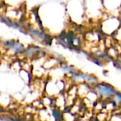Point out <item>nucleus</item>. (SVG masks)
Returning a JSON list of instances; mask_svg holds the SVG:
<instances>
[{"mask_svg":"<svg viewBox=\"0 0 121 121\" xmlns=\"http://www.w3.org/2000/svg\"><path fill=\"white\" fill-rule=\"evenodd\" d=\"M5 46L6 48H9L13 52L15 53H19L23 52V47L18 43V41H6L5 42Z\"/></svg>","mask_w":121,"mask_h":121,"instance_id":"nucleus-3","label":"nucleus"},{"mask_svg":"<svg viewBox=\"0 0 121 121\" xmlns=\"http://www.w3.org/2000/svg\"><path fill=\"white\" fill-rule=\"evenodd\" d=\"M96 90L98 93L104 97H111L114 96L116 94V90L113 86L108 84L106 83H100L96 86Z\"/></svg>","mask_w":121,"mask_h":121,"instance_id":"nucleus-1","label":"nucleus"},{"mask_svg":"<svg viewBox=\"0 0 121 121\" xmlns=\"http://www.w3.org/2000/svg\"><path fill=\"white\" fill-rule=\"evenodd\" d=\"M52 116L54 117V118L55 119L56 121H62V113L58 110V109H53L52 111Z\"/></svg>","mask_w":121,"mask_h":121,"instance_id":"nucleus-5","label":"nucleus"},{"mask_svg":"<svg viewBox=\"0 0 121 121\" xmlns=\"http://www.w3.org/2000/svg\"><path fill=\"white\" fill-rule=\"evenodd\" d=\"M114 100L117 103H121V93L116 92V94L114 95Z\"/></svg>","mask_w":121,"mask_h":121,"instance_id":"nucleus-6","label":"nucleus"},{"mask_svg":"<svg viewBox=\"0 0 121 121\" xmlns=\"http://www.w3.org/2000/svg\"><path fill=\"white\" fill-rule=\"evenodd\" d=\"M39 52V49L38 47H35V46H33V47H30L29 48L28 50H26L23 54L26 56V57H29V56H32L33 55V54H36Z\"/></svg>","mask_w":121,"mask_h":121,"instance_id":"nucleus-4","label":"nucleus"},{"mask_svg":"<svg viewBox=\"0 0 121 121\" xmlns=\"http://www.w3.org/2000/svg\"><path fill=\"white\" fill-rule=\"evenodd\" d=\"M72 78L74 80H77V81L83 80V81H86L88 82H97V78H96L95 77L90 75V74H83V73L75 74L73 75Z\"/></svg>","mask_w":121,"mask_h":121,"instance_id":"nucleus-2","label":"nucleus"}]
</instances>
